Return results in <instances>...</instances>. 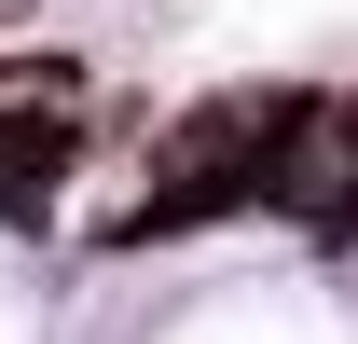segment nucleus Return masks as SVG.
I'll return each instance as SVG.
<instances>
[{"instance_id":"f257e3e1","label":"nucleus","mask_w":358,"mask_h":344,"mask_svg":"<svg viewBox=\"0 0 358 344\" xmlns=\"http://www.w3.org/2000/svg\"><path fill=\"white\" fill-rule=\"evenodd\" d=\"M262 207L317 220V234H345L358 220V96H331V110H289L262 152Z\"/></svg>"}]
</instances>
